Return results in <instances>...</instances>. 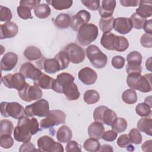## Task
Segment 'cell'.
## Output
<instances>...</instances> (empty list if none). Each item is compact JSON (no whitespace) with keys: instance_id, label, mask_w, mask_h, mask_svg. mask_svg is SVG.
<instances>
[{"instance_id":"6da1fadb","label":"cell","mask_w":152,"mask_h":152,"mask_svg":"<svg viewBox=\"0 0 152 152\" xmlns=\"http://www.w3.org/2000/svg\"><path fill=\"white\" fill-rule=\"evenodd\" d=\"M151 74L141 75V74H129L126 78V83L131 89L137 90L142 93L151 90Z\"/></svg>"},{"instance_id":"7a4b0ae2","label":"cell","mask_w":152,"mask_h":152,"mask_svg":"<svg viewBox=\"0 0 152 152\" xmlns=\"http://www.w3.org/2000/svg\"><path fill=\"white\" fill-rule=\"evenodd\" d=\"M30 122L31 119L28 116H23L18 119L13 134L14 138L17 141L26 142L30 141L32 136Z\"/></svg>"},{"instance_id":"3957f363","label":"cell","mask_w":152,"mask_h":152,"mask_svg":"<svg viewBox=\"0 0 152 152\" xmlns=\"http://www.w3.org/2000/svg\"><path fill=\"white\" fill-rule=\"evenodd\" d=\"M78 31L77 39L83 46L88 45L97 39L99 33L97 27L93 23L83 25Z\"/></svg>"},{"instance_id":"277c9868","label":"cell","mask_w":152,"mask_h":152,"mask_svg":"<svg viewBox=\"0 0 152 152\" xmlns=\"http://www.w3.org/2000/svg\"><path fill=\"white\" fill-rule=\"evenodd\" d=\"M86 55L91 64L97 69L104 68L107 62V57L106 54L94 45L88 46L86 49Z\"/></svg>"},{"instance_id":"5b68a950","label":"cell","mask_w":152,"mask_h":152,"mask_svg":"<svg viewBox=\"0 0 152 152\" xmlns=\"http://www.w3.org/2000/svg\"><path fill=\"white\" fill-rule=\"evenodd\" d=\"M1 113L5 118L10 116L19 119L25 115V108L16 102H2L1 103Z\"/></svg>"},{"instance_id":"8992f818","label":"cell","mask_w":152,"mask_h":152,"mask_svg":"<svg viewBox=\"0 0 152 152\" xmlns=\"http://www.w3.org/2000/svg\"><path fill=\"white\" fill-rule=\"evenodd\" d=\"M49 102L45 99H39L25 107V115L28 117H45L49 112Z\"/></svg>"},{"instance_id":"52a82bcc","label":"cell","mask_w":152,"mask_h":152,"mask_svg":"<svg viewBox=\"0 0 152 152\" xmlns=\"http://www.w3.org/2000/svg\"><path fill=\"white\" fill-rule=\"evenodd\" d=\"M66 114L60 110H50L45 118L40 122L41 128L47 129L65 123Z\"/></svg>"},{"instance_id":"ba28073f","label":"cell","mask_w":152,"mask_h":152,"mask_svg":"<svg viewBox=\"0 0 152 152\" xmlns=\"http://www.w3.org/2000/svg\"><path fill=\"white\" fill-rule=\"evenodd\" d=\"M117 117L115 112L105 106L97 107L93 112L94 121L99 122L103 124L110 125L112 121Z\"/></svg>"},{"instance_id":"9c48e42d","label":"cell","mask_w":152,"mask_h":152,"mask_svg":"<svg viewBox=\"0 0 152 152\" xmlns=\"http://www.w3.org/2000/svg\"><path fill=\"white\" fill-rule=\"evenodd\" d=\"M1 81L7 88H15L18 91L22 89L27 84L25 77L20 72L7 74L2 77Z\"/></svg>"},{"instance_id":"30bf717a","label":"cell","mask_w":152,"mask_h":152,"mask_svg":"<svg viewBox=\"0 0 152 152\" xmlns=\"http://www.w3.org/2000/svg\"><path fill=\"white\" fill-rule=\"evenodd\" d=\"M20 97L26 102H30L33 100H38L42 96V91L37 86H31L26 84L21 90L18 91Z\"/></svg>"},{"instance_id":"8fae6325","label":"cell","mask_w":152,"mask_h":152,"mask_svg":"<svg viewBox=\"0 0 152 152\" xmlns=\"http://www.w3.org/2000/svg\"><path fill=\"white\" fill-rule=\"evenodd\" d=\"M37 146L42 151L63 152L64 151L61 143L55 142L52 138L48 135L40 137L37 140Z\"/></svg>"},{"instance_id":"7c38bea8","label":"cell","mask_w":152,"mask_h":152,"mask_svg":"<svg viewBox=\"0 0 152 152\" xmlns=\"http://www.w3.org/2000/svg\"><path fill=\"white\" fill-rule=\"evenodd\" d=\"M64 50L67 53L69 61L73 64H80L83 62L85 59V51L76 43H71L68 44L64 48Z\"/></svg>"},{"instance_id":"4fadbf2b","label":"cell","mask_w":152,"mask_h":152,"mask_svg":"<svg viewBox=\"0 0 152 152\" xmlns=\"http://www.w3.org/2000/svg\"><path fill=\"white\" fill-rule=\"evenodd\" d=\"M74 81V77L72 75L67 72H62L58 74L56 78L55 79L52 89L58 93H63L64 87Z\"/></svg>"},{"instance_id":"5bb4252c","label":"cell","mask_w":152,"mask_h":152,"mask_svg":"<svg viewBox=\"0 0 152 152\" xmlns=\"http://www.w3.org/2000/svg\"><path fill=\"white\" fill-rule=\"evenodd\" d=\"M90 18L91 15L89 12L84 10H80L71 18L70 26L74 31H77L81 26L87 24Z\"/></svg>"},{"instance_id":"9a60e30c","label":"cell","mask_w":152,"mask_h":152,"mask_svg":"<svg viewBox=\"0 0 152 152\" xmlns=\"http://www.w3.org/2000/svg\"><path fill=\"white\" fill-rule=\"evenodd\" d=\"M38 62L39 64H37V66H39L41 69H43L48 74H55L61 70L60 65L57 59L55 58L45 59L43 57Z\"/></svg>"},{"instance_id":"2e32d148","label":"cell","mask_w":152,"mask_h":152,"mask_svg":"<svg viewBox=\"0 0 152 152\" xmlns=\"http://www.w3.org/2000/svg\"><path fill=\"white\" fill-rule=\"evenodd\" d=\"M20 72L25 77V78H30L33 81L42 74V72L40 69L36 67L30 62L23 64L20 66Z\"/></svg>"},{"instance_id":"e0dca14e","label":"cell","mask_w":152,"mask_h":152,"mask_svg":"<svg viewBox=\"0 0 152 152\" xmlns=\"http://www.w3.org/2000/svg\"><path fill=\"white\" fill-rule=\"evenodd\" d=\"M79 80L85 85H92L97 79V74L95 71L89 67H85L80 69L78 74Z\"/></svg>"},{"instance_id":"ac0fdd59","label":"cell","mask_w":152,"mask_h":152,"mask_svg":"<svg viewBox=\"0 0 152 152\" xmlns=\"http://www.w3.org/2000/svg\"><path fill=\"white\" fill-rule=\"evenodd\" d=\"M113 28L121 34H126L132 28L129 18L126 17H118L114 19Z\"/></svg>"},{"instance_id":"d6986e66","label":"cell","mask_w":152,"mask_h":152,"mask_svg":"<svg viewBox=\"0 0 152 152\" xmlns=\"http://www.w3.org/2000/svg\"><path fill=\"white\" fill-rule=\"evenodd\" d=\"M18 31V26L14 22L8 21L0 25V39H10L15 37Z\"/></svg>"},{"instance_id":"ffe728a7","label":"cell","mask_w":152,"mask_h":152,"mask_svg":"<svg viewBox=\"0 0 152 152\" xmlns=\"http://www.w3.org/2000/svg\"><path fill=\"white\" fill-rule=\"evenodd\" d=\"M18 56L16 53L10 52L5 53L1 61V69L4 71H10L14 68L18 62Z\"/></svg>"},{"instance_id":"44dd1931","label":"cell","mask_w":152,"mask_h":152,"mask_svg":"<svg viewBox=\"0 0 152 152\" xmlns=\"http://www.w3.org/2000/svg\"><path fill=\"white\" fill-rule=\"evenodd\" d=\"M115 0H103L99 9V13L102 18H107L112 16L116 7Z\"/></svg>"},{"instance_id":"7402d4cb","label":"cell","mask_w":152,"mask_h":152,"mask_svg":"<svg viewBox=\"0 0 152 152\" xmlns=\"http://www.w3.org/2000/svg\"><path fill=\"white\" fill-rule=\"evenodd\" d=\"M117 36L111 32L104 33L100 39V43L103 47L109 50H115Z\"/></svg>"},{"instance_id":"603a6c76","label":"cell","mask_w":152,"mask_h":152,"mask_svg":"<svg viewBox=\"0 0 152 152\" xmlns=\"http://www.w3.org/2000/svg\"><path fill=\"white\" fill-rule=\"evenodd\" d=\"M63 93L69 101H74L78 99L80 95L77 86L74 82L68 83L64 87Z\"/></svg>"},{"instance_id":"cb8c5ba5","label":"cell","mask_w":152,"mask_h":152,"mask_svg":"<svg viewBox=\"0 0 152 152\" xmlns=\"http://www.w3.org/2000/svg\"><path fill=\"white\" fill-rule=\"evenodd\" d=\"M104 132V128L103 124L94 121L88 128V134L90 137L96 139H100Z\"/></svg>"},{"instance_id":"d4e9b609","label":"cell","mask_w":152,"mask_h":152,"mask_svg":"<svg viewBox=\"0 0 152 152\" xmlns=\"http://www.w3.org/2000/svg\"><path fill=\"white\" fill-rule=\"evenodd\" d=\"M139 7L136 9V13L141 17L146 18L150 17L152 14V1H140Z\"/></svg>"},{"instance_id":"484cf974","label":"cell","mask_w":152,"mask_h":152,"mask_svg":"<svg viewBox=\"0 0 152 152\" xmlns=\"http://www.w3.org/2000/svg\"><path fill=\"white\" fill-rule=\"evenodd\" d=\"M55 79L50 76L42 74L35 80L33 81L34 84L43 89H52Z\"/></svg>"},{"instance_id":"4316f807","label":"cell","mask_w":152,"mask_h":152,"mask_svg":"<svg viewBox=\"0 0 152 152\" xmlns=\"http://www.w3.org/2000/svg\"><path fill=\"white\" fill-rule=\"evenodd\" d=\"M72 137L71 129L66 125L61 126L56 132V138L58 141L62 143H66L69 141Z\"/></svg>"},{"instance_id":"83f0119b","label":"cell","mask_w":152,"mask_h":152,"mask_svg":"<svg viewBox=\"0 0 152 152\" xmlns=\"http://www.w3.org/2000/svg\"><path fill=\"white\" fill-rule=\"evenodd\" d=\"M26 58L29 61H36L41 59L43 56H42L40 50L33 46L27 47L23 53Z\"/></svg>"},{"instance_id":"f1b7e54d","label":"cell","mask_w":152,"mask_h":152,"mask_svg":"<svg viewBox=\"0 0 152 152\" xmlns=\"http://www.w3.org/2000/svg\"><path fill=\"white\" fill-rule=\"evenodd\" d=\"M138 130L144 132L148 135H152V119L151 118H142L137 122Z\"/></svg>"},{"instance_id":"f546056e","label":"cell","mask_w":152,"mask_h":152,"mask_svg":"<svg viewBox=\"0 0 152 152\" xmlns=\"http://www.w3.org/2000/svg\"><path fill=\"white\" fill-rule=\"evenodd\" d=\"M71 17L65 13H61L54 20V24L55 26L61 29L68 28L70 26Z\"/></svg>"},{"instance_id":"4dcf8cb0","label":"cell","mask_w":152,"mask_h":152,"mask_svg":"<svg viewBox=\"0 0 152 152\" xmlns=\"http://www.w3.org/2000/svg\"><path fill=\"white\" fill-rule=\"evenodd\" d=\"M51 12L49 6L46 4H40L34 9V13L35 15L40 19L48 18Z\"/></svg>"},{"instance_id":"1f68e13d","label":"cell","mask_w":152,"mask_h":152,"mask_svg":"<svg viewBox=\"0 0 152 152\" xmlns=\"http://www.w3.org/2000/svg\"><path fill=\"white\" fill-rule=\"evenodd\" d=\"M112 129L118 133L124 132L127 128L128 124L125 119L123 118H116L110 125Z\"/></svg>"},{"instance_id":"d6a6232c","label":"cell","mask_w":152,"mask_h":152,"mask_svg":"<svg viewBox=\"0 0 152 152\" xmlns=\"http://www.w3.org/2000/svg\"><path fill=\"white\" fill-rule=\"evenodd\" d=\"M46 2L57 10L68 9L72 6L73 3L72 0H51L46 1Z\"/></svg>"},{"instance_id":"836d02e7","label":"cell","mask_w":152,"mask_h":152,"mask_svg":"<svg viewBox=\"0 0 152 152\" xmlns=\"http://www.w3.org/2000/svg\"><path fill=\"white\" fill-rule=\"evenodd\" d=\"M100 95L94 90H88L84 94V101L88 104H93L99 102Z\"/></svg>"},{"instance_id":"e575fe53","label":"cell","mask_w":152,"mask_h":152,"mask_svg":"<svg viewBox=\"0 0 152 152\" xmlns=\"http://www.w3.org/2000/svg\"><path fill=\"white\" fill-rule=\"evenodd\" d=\"M83 147L87 151L96 152L99 151L100 147V144L97 139L90 137L84 141Z\"/></svg>"},{"instance_id":"d590c367","label":"cell","mask_w":152,"mask_h":152,"mask_svg":"<svg viewBox=\"0 0 152 152\" xmlns=\"http://www.w3.org/2000/svg\"><path fill=\"white\" fill-rule=\"evenodd\" d=\"M114 19L113 16L107 18H101L99 24L100 30L103 33L110 32L113 29Z\"/></svg>"},{"instance_id":"8d00e7d4","label":"cell","mask_w":152,"mask_h":152,"mask_svg":"<svg viewBox=\"0 0 152 152\" xmlns=\"http://www.w3.org/2000/svg\"><path fill=\"white\" fill-rule=\"evenodd\" d=\"M122 99L126 104H134L137 101V93L134 90L128 89L122 93Z\"/></svg>"},{"instance_id":"74e56055","label":"cell","mask_w":152,"mask_h":152,"mask_svg":"<svg viewBox=\"0 0 152 152\" xmlns=\"http://www.w3.org/2000/svg\"><path fill=\"white\" fill-rule=\"evenodd\" d=\"M142 55L138 51H132L128 54L126 61L128 65H141L142 63Z\"/></svg>"},{"instance_id":"f35d334b","label":"cell","mask_w":152,"mask_h":152,"mask_svg":"<svg viewBox=\"0 0 152 152\" xmlns=\"http://www.w3.org/2000/svg\"><path fill=\"white\" fill-rule=\"evenodd\" d=\"M14 129L12 122L8 119H2L0 122V135H11Z\"/></svg>"},{"instance_id":"ab89813d","label":"cell","mask_w":152,"mask_h":152,"mask_svg":"<svg viewBox=\"0 0 152 152\" xmlns=\"http://www.w3.org/2000/svg\"><path fill=\"white\" fill-rule=\"evenodd\" d=\"M58 61L60 66L61 70L65 69L66 68L69 64V59L67 55V53L64 50L59 51L54 57Z\"/></svg>"},{"instance_id":"60d3db41","label":"cell","mask_w":152,"mask_h":152,"mask_svg":"<svg viewBox=\"0 0 152 152\" xmlns=\"http://www.w3.org/2000/svg\"><path fill=\"white\" fill-rule=\"evenodd\" d=\"M151 107L150 105L144 102V103H138L137 105L135 107V111H136V113L138 114V115L141 117H147L151 115Z\"/></svg>"},{"instance_id":"b9f144b4","label":"cell","mask_w":152,"mask_h":152,"mask_svg":"<svg viewBox=\"0 0 152 152\" xmlns=\"http://www.w3.org/2000/svg\"><path fill=\"white\" fill-rule=\"evenodd\" d=\"M129 20L132 23V27L135 29H141L143 27V26L146 21V18H144L140 15H139L136 12L133 13L130 18Z\"/></svg>"},{"instance_id":"7bdbcfd3","label":"cell","mask_w":152,"mask_h":152,"mask_svg":"<svg viewBox=\"0 0 152 152\" xmlns=\"http://www.w3.org/2000/svg\"><path fill=\"white\" fill-rule=\"evenodd\" d=\"M129 47V42L127 39L122 36H117L115 50L117 52L125 51Z\"/></svg>"},{"instance_id":"ee69618b","label":"cell","mask_w":152,"mask_h":152,"mask_svg":"<svg viewBox=\"0 0 152 152\" xmlns=\"http://www.w3.org/2000/svg\"><path fill=\"white\" fill-rule=\"evenodd\" d=\"M129 139L131 143L135 144H140L142 142V136L139 131L136 128H133L129 132Z\"/></svg>"},{"instance_id":"f6af8a7d","label":"cell","mask_w":152,"mask_h":152,"mask_svg":"<svg viewBox=\"0 0 152 152\" xmlns=\"http://www.w3.org/2000/svg\"><path fill=\"white\" fill-rule=\"evenodd\" d=\"M17 12L18 17L23 20H28L32 18L31 10L25 6L20 5L17 8Z\"/></svg>"},{"instance_id":"bcb514c9","label":"cell","mask_w":152,"mask_h":152,"mask_svg":"<svg viewBox=\"0 0 152 152\" xmlns=\"http://www.w3.org/2000/svg\"><path fill=\"white\" fill-rule=\"evenodd\" d=\"M14 144V140L10 135H0V145L2 148L8 149L11 148Z\"/></svg>"},{"instance_id":"7dc6e473","label":"cell","mask_w":152,"mask_h":152,"mask_svg":"<svg viewBox=\"0 0 152 152\" xmlns=\"http://www.w3.org/2000/svg\"><path fill=\"white\" fill-rule=\"evenodd\" d=\"M12 12L10 8L1 5L0 6V21H10L12 18Z\"/></svg>"},{"instance_id":"c3c4849f","label":"cell","mask_w":152,"mask_h":152,"mask_svg":"<svg viewBox=\"0 0 152 152\" xmlns=\"http://www.w3.org/2000/svg\"><path fill=\"white\" fill-rule=\"evenodd\" d=\"M82 4L88 9L96 11L100 8V1L99 0H81Z\"/></svg>"},{"instance_id":"681fc988","label":"cell","mask_w":152,"mask_h":152,"mask_svg":"<svg viewBox=\"0 0 152 152\" xmlns=\"http://www.w3.org/2000/svg\"><path fill=\"white\" fill-rule=\"evenodd\" d=\"M111 63L114 68L116 69H121L125 65V60L122 56L117 55L112 58Z\"/></svg>"},{"instance_id":"f907efd6","label":"cell","mask_w":152,"mask_h":152,"mask_svg":"<svg viewBox=\"0 0 152 152\" xmlns=\"http://www.w3.org/2000/svg\"><path fill=\"white\" fill-rule=\"evenodd\" d=\"M140 43L145 48H151L152 47V35L147 33L142 34L140 39Z\"/></svg>"},{"instance_id":"816d5d0a","label":"cell","mask_w":152,"mask_h":152,"mask_svg":"<svg viewBox=\"0 0 152 152\" xmlns=\"http://www.w3.org/2000/svg\"><path fill=\"white\" fill-rule=\"evenodd\" d=\"M117 144L121 148H126L131 145L128 135L127 134H122L120 135L118 138Z\"/></svg>"},{"instance_id":"f5cc1de1","label":"cell","mask_w":152,"mask_h":152,"mask_svg":"<svg viewBox=\"0 0 152 152\" xmlns=\"http://www.w3.org/2000/svg\"><path fill=\"white\" fill-rule=\"evenodd\" d=\"M117 137H118V133L112 129V130H108L104 132L102 137V138L106 141L112 142L115 140Z\"/></svg>"},{"instance_id":"db71d44e","label":"cell","mask_w":152,"mask_h":152,"mask_svg":"<svg viewBox=\"0 0 152 152\" xmlns=\"http://www.w3.org/2000/svg\"><path fill=\"white\" fill-rule=\"evenodd\" d=\"M65 150L67 152H71V151H81V147L74 140H70L68 142Z\"/></svg>"},{"instance_id":"11a10c76","label":"cell","mask_w":152,"mask_h":152,"mask_svg":"<svg viewBox=\"0 0 152 152\" xmlns=\"http://www.w3.org/2000/svg\"><path fill=\"white\" fill-rule=\"evenodd\" d=\"M40 0H21L20 1V5L25 6L31 10L40 4Z\"/></svg>"},{"instance_id":"9f6ffc18","label":"cell","mask_w":152,"mask_h":152,"mask_svg":"<svg viewBox=\"0 0 152 152\" xmlns=\"http://www.w3.org/2000/svg\"><path fill=\"white\" fill-rule=\"evenodd\" d=\"M33 151H40V150L39 149L38 150L36 149L34 144L30 141L24 142L19 148V151L20 152Z\"/></svg>"},{"instance_id":"6f0895ef","label":"cell","mask_w":152,"mask_h":152,"mask_svg":"<svg viewBox=\"0 0 152 152\" xmlns=\"http://www.w3.org/2000/svg\"><path fill=\"white\" fill-rule=\"evenodd\" d=\"M126 71L128 74H141L142 71V66L141 65H126Z\"/></svg>"},{"instance_id":"680465c9","label":"cell","mask_w":152,"mask_h":152,"mask_svg":"<svg viewBox=\"0 0 152 152\" xmlns=\"http://www.w3.org/2000/svg\"><path fill=\"white\" fill-rule=\"evenodd\" d=\"M30 126H31V132L32 135L36 134L39 131V122L36 118L32 117L31 118Z\"/></svg>"},{"instance_id":"91938a15","label":"cell","mask_w":152,"mask_h":152,"mask_svg":"<svg viewBox=\"0 0 152 152\" xmlns=\"http://www.w3.org/2000/svg\"><path fill=\"white\" fill-rule=\"evenodd\" d=\"M120 4L123 7H137L139 5L140 1L138 0H120Z\"/></svg>"},{"instance_id":"94428289","label":"cell","mask_w":152,"mask_h":152,"mask_svg":"<svg viewBox=\"0 0 152 152\" xmlns=\"http://www.w3.org/2000/svg\"><path fill=\"white\" fill-rule=\"evenodd\" d=\"M144 31L148 34H152V23L151 20H146L143 27Z\"/></svg>"},{"instance_id":"6125c7cd","label":"cell","mask_w":152,"mask_h":152,"mask_svg":"<svg viewBox=\"0 0 152 152\" xmlns=\"http://www.w3.org/2000/svg\"><path fill=\"white\" fill-rule=\"evenodd\" d=\"M151 147H152V141L151 140H149L148 141H145L142 146L141 149L142 151L146 152V151H151Z\"/></svg>"},{"instance_id":"be15d7a7","label":"cell","mask_w":152,"mask_h":152,"mask_svg":"<svg viewBox=\"0 0 152 152\" xmlns=\"http://www.w3.org/2000/svg\"><path fill=\"white\" fill-rule=\"evenodd\" d=\"M99 151H113V148L109 144H104L100 147Z\"/></svg>"},{"instance_id":"e7e4bbea","label":"cell","mask_w":152,"mask_h":152,"mask_svg":"<svg viewBox=\"0 0 152 152\" xmlns=\"http://www.w3.org/2000/svg\"><path fill=\"white\" fill-rule=\"evenodd\" d=\"M145 65H146V68L147 69L149 70L150 71H151V58H150L148 59H147L146 61V63H145Z\"/></svg>"},{"instance_id":"03108f58","label":"cell","mask_w":152,"mask_h":152,"mask_svg":"<svg viewBox=\"0 0 152 152\" xmlns=\"http://www.w3.org/2000/svg\"><path fill=\"white\" fill-rule=\"evenodd\" d=\"M144 102L147 103L148 105H150L151 107H152L151 106V97H146L145 99V100H144Z\"/></svg>"}]
</instances>
